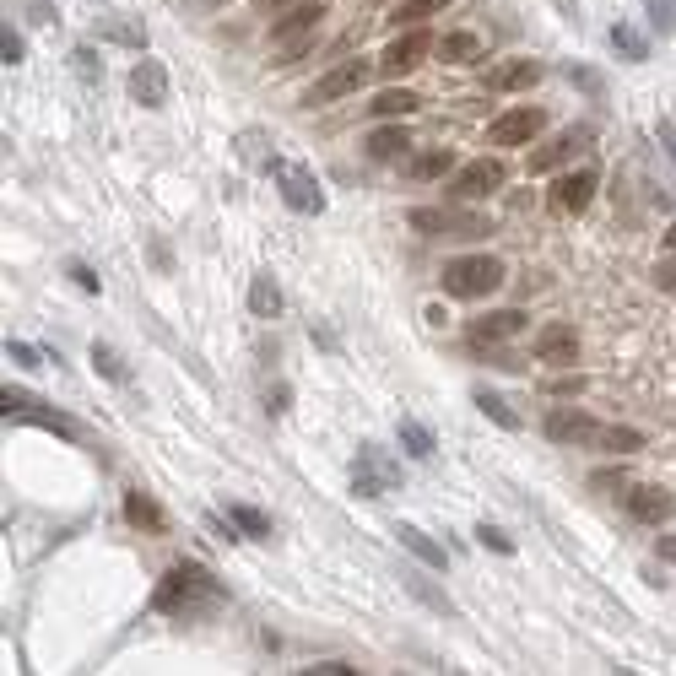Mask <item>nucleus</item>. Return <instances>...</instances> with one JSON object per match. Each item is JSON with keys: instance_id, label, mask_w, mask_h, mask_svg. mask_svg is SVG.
<instances>
[{"instance_id": "obj_1", "label": "nucleus", "mask_w": 676, "mask_h": 676, "mask_svg": "<svg viewBox=\"0 0 676 676\" xmlns=\"http://www.w3.org/2000/svg\"><path fill=\"white\" fill-rule=\"evenodd\" d=\"M222 601H228L222 579H211L201 563H174L163 574V585H157V595H152V612H163V617H206V612H217Z\"/></svg>"}, {"instance_id": "obj_2", "label": "nucleus", "mask_w": 676, "mask_h": 676, "mask_svg": "<svg viewBox=\"0 0 676 676\" xmlns=\"http://www.w3.org/2000/svg\"><path fill=\"white\" fill-rule=\"evenodd\" d=\"M503 260L498 255H460L444 265V293L449 298H487L503 287Z\"/></svg>"}, {"instance_id": "obj_3", "label": "nucleus", "mask_w": 676, "mask_h": 676, "mask_svg": "<svg viewBox=\"0 0 676 676\" xmlns=\"http://www.w3.org/2000/svg\"><path fill=\"white\" fill-rule=\"evenodd\" d=\"M395 487H401V466H395L379 444H357V455H352V493L374 503L384 493H395Z\"/></svg>"}, {"instance_id": "obj_4", "label": "nucleus", "mask_w": 676, "mask_h": 676, "mask_svg": "<svg viewBox=\"0 0 676 676\" xmlns=\"http://www.w3.org/2000/svg\"><path fill=\"white\" fill-rule=\"evenodd\" d=\"M265 174L276 179V190H282V201L293 206V211H303V217H320V211H325V190H320V179H314V168L271 157V168H265Z\"/></svg>"}, {"instance_id": "obj_5", "label": "nucleus", "mask_w": 676, "mask_h": 676, "mask_svg": "<svg viewBox=\"0 0 676 676\" xmlns=\"http://www.w3.org/2000/svg\"><path fill=\"white\" fill-rule=\"evenodd\" d=\"M406 222L428 238H482L487 233L482 211H460V206H417Z\"/></svg>"}, {"instance_id": "obj_6", "label": "nucleus", "mask_w": 676, "mask_h": 676, "mask_svg": "<svg viewBox=\"0 0 676 676\" xmlns=\"http://www.w3.org/2000/svg\"><path fill=\"white\" fill-rule=\"evenodd\" d=\"M320 17H325V6H293L282 22H271V49L282 55V65L293 60L298 49L314 38V28H320Z\"/></svg>"}, {"instance_id": "obj_7", "label": "nucleus", "mask_w": 676, "mask_h": 676, "mask_svg": "<svg viewBox=\"0 0 676 676\" xmlns=\"http://www.w3.org/2000/svg\"><path fill=\"white\" fill-rule=\"evenodd\" d=\"M541 130H547V114L525 103V109L498 114V119H493V130H487V141H493V147H530V141H536Z\"/></svg>"}, {"instance_id": "obj_8", "label": "nucleus", "mask_w": 676, "mask_h": 676, "mask_svg": "<svg viewBox=\"0 0 676 676\" xmlns=\"http://www.w3.org/2000/svg\"><path fill=\"white\" fill-rule=\"evenodd\" d=\"M368 76H374V65H363V60H347V65H336L330 76H320V82L309 87V109L314 103H336V98H352V92H363L368 87Z\"/></svg>"}, {"instance_id": "obj_9", "label": "nucleus", "mask_w": 676, "mask_h": 676, "mask_svg": "<svg viewBox=\"0 0 676 676\" xmlns=\"http://www.w3.org/2000/svg\"><path fill=\"white\" fill-rule=\"evenodd\" d=\"M428 49H439V44H433V33L406 28L401 38H390V49L379 55V71H384V76H406V71H417V65H422V55H428Z\"/></svg>"}, {"instance_id": "obj_10", "label": "nucleus", "mask_w": 676, "mask_h": 676, "mask_svg": "<svg viewBox=\"0 0 676 676\" xmlns=\"http://www.w3.org/2000/svg\"><path fill=\"white\" fill-rule=\"evenodd\" d=\"M449 190H455V201H487L493 190H503V163L498 157H476V163H466L455 174Z\"/></svg>"}, {"instance_id": "obj_11", "label": "nucleus", "mask_w": 676, "mask_h": 676, "mask_svg": "<svg viewBox=\"0 0 676 676\" xmlns=\"http://www.w3.org/2000/svg\"><path fill=\"white\" fill-rule=\"evenodd\" d=\"M595 428H601V422L590 412H579V406H552L547 422H541V433H547L552 444H590Z\"/></svg>"}, {"instance_id": "obj_12", "label": "nucleus", "mask_w": 676, "mask_h": 676, "mask_svg": "<svg viewBox=\"0 0 676 676\" xmlns=\"http://www.w3.org/2000/svg\"><path fill=\"white\" fill-rule=\"evenodd\" d=\"M595 190H601V168H574V174H563L558 179V190H552V206L568 211V217H579L590 201H595Z\"/></svg>"}, {"instance_id": "obj_13", "label": "nucleus", "mask_w": 676, "mask_h": 676, "mask_svg": "<svg viewBox=\"0 0 676 676\" xmlns=\"http://www.w3.org/2000/svg\"><path fill=\"white\" fill-rule=\"evenodd\" d=\"M595 141V130L590 125H574V130H563L552 147H541V152H530V174H552V168H563V163H574L579 152H585Z\"/></svg>"}, {"instance_id": "obj_14", "label": "nucleus", "mask_w": 676, "mask_h": 676, "mask_svg": "<svg viewBox=\"0 0 676 676\" xmlns=\"http://www.w3.org/2000/svg\"><path fill=\"white\" fill-rule=\"evenodd\" d=\"M130 98L141 103V109H163L168 103V71H163V60H136L130 65Z\"/></svg>"}, {"instance_id": "obj_15", "label": "nucleus", "mask_w": 676, "mask_h": 676, "mask_svg": "<svg viewBox=\"0 0 676 676\" xmlns=\"http://www.w3.org/2000/svg\"><path fill=\"white\" fill-rule=\"evenodd\" d=\"M525 325H530V320H525L520 309H498V314H482V320H471L466 336H471V347H498V341H514Z\"/></svg>"}, {"instance_id": "obj_16", "label": "nucleus", "mask_w": 676, "mask_h": 676, "mask_svg": "<svg viewBox=\"0 0 676 676\" xmlns=\"http://www.w3.org/2000/svg\"><path fill=\"white\" fill-rule=\"evenodd\" d=\"M536 357L552 368H574L579 363V336L568 325H541L536 330Z\"/></svg>"}, {"instance_id": "obj_17", "label": "nucleus", "mask_w": 676, "mask_h": 676, "mask_svg": "<svg viewBox=\"0 0 676 676\" xmlns=\"http://www.w3.org/2000/svg\"><path fill=\"white\" fill-rule=\"evenodd\" d=\"M628 514L639 525H666L676 514V498L666 493V487H628Z\"/></svg>"}, {"instance_id": "obj_18", "label": "nucleus", "mask_w": 676, "mask_h": 676, "mask_svg": "<svg viewBox=\"0 0 676 676\" xmlns=\"http://www.w3.org/2000/svg\"><path fill=\"white\" fill-rule=\"evenodd\" d=\"M363 147L374 163H406V157H412V136H406L401 125H379V130H368Z\"/></svg>"}, {"instance_id": "obj_19", "label": "nucleus", "mask_w": 676, "mask_h": 676, "mask_svg": "<svg viewBox=\"0 0 676 676\" xmlns=\"http://www.w3.org/2000/svg\"><path fill=\"white\" fill-rule=\"evenodd\" d=\"M541 82V65L536 60H503L487 71V92H525Z\"/></svg>"}, {"instance_id": "obj_20", "label": "nucleus", "mask_w": 676, "mask_h": 676, "mask_svg": "<svg viewBox=\"0 0 676 676\" xmlns=\"http://www.w3.org/2000/svg\"><path fill=\"white\" fill-rule=\"evenodd\" d=\"M406 179H417V184H428V179H444L449 168H455V152L449 147H433V152H417V157H406Z\"/></svg>"}, {"instance_id": "obj_21", "label": "nucleus", "mask_w": 676, "mask_h": 676, "mask_svg": "<svg viewBox=\"0 0 676 676\" xmlns=\"http://www.w3.org/2000/svg\"><path fill=\"white\" fill-rule=\"evenodd\" d=\"M595 449H606V455H633V449H644V433L628 428V422H606V428H595Z\"/></svg>"}, {"instance_id": "obj_22", "label": "nucleus", "mask_w": 676, "mask_h": 676, "mask_svg": "<svg viewBox=\"0 0 676 676\" xmlns=\"http://www.w3.org/2000/svg\"><path fill=\"white\" fill-rule=\"evenodd\" d=\"M395 536H401V547L412 552L417 563H428V568H444V547H439V541L428 536V530H417V525H406V520H401V525H395Z\"/></svg>"}, {"instance_id": "obj_23", "label": "nucleus", "mask_w": 676, "mask_h": 676, "mask_svg": "<svg viewBox=\"0 0 676 676\" xmlns=\"http://www.w3.org/2000/svg\"><path fill=\"white\" fill-rule=\"evenodd\" d=\"M395 433H401V449L412 460H433V449H439L433 428H428V422H417V417H401V422H395Z\"/></svg>"}, {"instance_id": "obj_24", "label": "nucleus", "mask_w": 676, "mask_h": 676, "mask_svg": "<svg viewBox=\"0 0 676 676\" xmlns=\"http://www.w3.org/2000/svg\"><path fill=\"white\" fill-rule=\"evenodd\" d=\"M487 55V44L476 33H444L439 38V60H449V65H476Z\"/></svg>"}, {"instance_id": "obj_25", "label": "nucleus", "mask_w": 676, "mask_h": 676, "mask_svg": "<svg viewBox=\"0 0 676 676\" xmlns=\"http://www.w3.org/2000/svg\"><path fill=\"white\" fill-rule=\"evenodd\" d=\"M249 309H255L260 320H276V314H282V287H276L271 271H260L255 282H249Z\"/></svg>"}, {"instance_id": "obj_26", "label": "nucleus", "mask_w": 676, "mask_h": 676, "mask_svg": "<svg viewBox=\"0 0 676 676\" xmlns=\"http://www.w3.org/2000/svg\"><path fill=\"white\" fill-rule=\"evenodd\" d=\"M401 585H406V590H412V595H417V601H422V606H428V612H439V617H460V606H455V601H449V595H444L439 585H428V579H422V574H401Z\"/></svg>"}, {"instance_id": "obj_27", "label": "nucleus", "mask_w": 676, "mask_h": 676, "mask_svg": "<svg viewBox=\"0 0 676 676\" xmlns=\"http://www.w3.org/2000/svg\"><path fill=\"white\" fill-rule=\"evenodd\" d=\"M439 11H449V0H401V6L390 11L395 28H422L428 17H439Z\"/></svg>"}, {"instance_id": "obj_28", "label": "nucleus", "mask_w": 676, "mask_h": 676, "mask_svg": "<svg viewBox=\"0 0 676 676\" xmlns=\"http://www.w3.org/2000/svg\"><path fill=\"white\" fill-rule=\"evenodd\" d=\"M606 38H612V49H617L622 60H633V65H639V60H649V38H644L639 28H628V22H617V28L606 33Z\"/></svg>"}, {"instance_id": "obj_29", "label": "nucleus", "mask_w": 676, "mask_h": 676, "mask_svg": "<svg viewBox=\"0 0 676 676\" xmlns=\"http://www.w3.org/2000/svg\"><path fill=\"white\" fill-rule=\"evenodd\" d=\"M125 520L130 525H147V530H163L168 525V514L157 509V503L147 493H125Z\"/></svg>"}, {"instance_id": "obj_30", "label": "nucleus", "mask_w": 676, "mask_h": 676, "mask_svg": "<svg viewBox=\"0 0 676 676\" xmlns=\"http://www.w3.org/2000/svg\"><path fill=\"white\" fill-rule=\"evenodd\" d=\"M98 33L109 38V44H130V49L147 44V28H141V22H125V17H98Z\"/></svg>"}, {"instance_id": "obj_31", "label": "nucleus", "mask_w": 676, "mask_h": 676, "mask_svg": "<svg viewBox=\"0 0 676 676\" xmlns=\"http://www.w3.org/2000/svg\"><path fill=\"white\" fill-rule=\"evenodd\" d=\"M417 92H406V87H390V92H379V98H374V114L379 119H406V114H412L417 109Z\"/></svg>"}, {"instance_id": "obj_32", "label": "nucleus", "mask_w": 676, "mask_h": 676, "mask_svg": "<svg viewBox=\"0 0 676 676\" xmlns=\"http://www.w3.org/2000/svg\"><path fill=\"white\" fill-rule=\"evenodd\" d=\"M92 368H98L103 379H114V384H125L130 379V368H125V357H119L109 341H92Z\"/></svg>"}, {"instance_id": "obj_33", "label": "nucleus", "mask_w": 676, "mask_h": 676, "mask_svg": "<svg viewBox=\"0 0 676 676\" xmlns=\"http://www.w3.org/2000/svg\"><path fill=\"white\" fill-rule=\"evenodd\" d=\"M476 406H482V417H493L498 428H520V412H514L509 401H503V395H493V390H476Z\"/></svg>"}, {"instance_id": "obj_34", "label": "nucleus", "mask_w": 676, "mask_h": 676, "mask_svg": "<svg viewBox=\"0 0 676 676\" xmlns=\"http://www.w3.org/2000/svg\"><path fill=\"white\" fill-rule=\"evenodd\" d=\"M228 520L244 530V536H271V514L249 509V503H228Z\"/></svg>"}, {"instance_id": "obj_35", "label": "nucleus", "mask_w": 676, "mask_h": 676, "mask_svg": "<svg viewBox=\"0 0 676 676\" xmlns=\"http://www.w3.org/2000/svg\"><path fill=\"white\" fill-rule=\"evenodd\" d=\"M628 466H601V471H590V493H606V498H617V493H628Z\"/></svg>"}, {"instance_id": "obj_36", "label": "nucleus", "mask_w": 676, "mask_h": 676, "mask_svg": "<svg viewBox=\"0 0 676 676\" xmlns=\"http://www.w3.org/2000/svg\"><path fill=\"white\" fill-rule=\"evenodd\" d=\"M644 17L660 38H671L676 33V0H644Z\"/></svg>"}, {"instance_id": "obj_37", "label": "nucleus", "mask_w": 676, "mask_h": 676, "mask_svg": "<svg viewBox=\"0 0 676 676\" xmlns=\"http://www.w3.org/2000/svg\"><path fill=\"white\" fill-rule=\"evenodd\" d=\"M71 71H76V76H82V82H87V87H92V82H103V60H98V55H92V49H87V44H82V49H71Z\"/></svg>"}, {"instance_id": "obj_38", "label": "nucleus", "mask_w": 676, "mask_h": 676, "mask_svg": "<svg viewBox=\"0 0 676 676\" xmlns=\"http://www.w3.org/2000/svg\"><path fill=\"white\" fill-rule=\"evenodd\" d=\"M563 76H568V82H574L579 92H590V98H601V92H606L601 71H590V65H563Z\"/></svg>"}, {"instance_id": "obj_39", "label": "nucleus", "mask_w": 676, "mask_h": 676, "mask_svg": "<svg viewBox=\"0 0 676 676\" xmlns=\"http://www.w3.org/2000/svg\"><path fill=\"white\" fill-rule=\"evenodd\" d=\"M22 55H28V44H22V33L6 22V28H0V60H6V65H22Z\"/></svg>"}, {"instance_id": "obj_40", "label": "nucleus", "mask_w": 676, "mask_h": 676, "mask_svg": "<svg viewBox=\"0 0 676 676\" xmlns=\"http://www.w3.org/2000/svg\"><path fill=\"white\" fill-rule=\"evenodd\" d=\"M476 541H482V547H493V552H503V558H509V552H514V541L503 536L498 525H476Z\"/></svg>"}, {"instance_id": "obj_41", "label": "nucleus", "mask_w": 676, "mask_h": 676, "mask_svg": "<svg viewBox=\"0 0 676 676\" xmlns=\"http://www.w3.org/2000/svg\"><path fill=\"white\" fill-rule=\"evenodd\" d=\"M71 282L82 287V293H103V276L92 271V265H82V260H71Z\"/></svg>"}, {"instance_id": "obj_42", "label": "nucleus", "mask_w": 676, "mask_h": 676, "mask_svg": "<svg viewBox=\"0 0 676 676\" xmlns=\"http://www.w3.org/2000/svg\"><path fill=\"white\" fill-rule=\"evenodd\" d=\"M287 401H293V384H276V390H265V412H271V417H282Z\"/></svg>"}, {"instance_id": "obj_43", "label": "nucleus", "mask_w": 676, "mask_h": 676, "mask_svg": "<svg viewBox=\"0 0 676 676\" xmlns=\"http://www.w3.org/2000/svg\"><path fill=\"white\" fill-rule=\"evenodd\" d=\"M655 287H660V293H671V298H676V255L655 265Z\"/></svg>"}, {"instance_id": "obj_44", "label": "nucleus", "mask_w": 676, "mask_h": 676, "mask_svg": "<svg viewBox=\"0 0 676 676\" xmlns=\"http://www.w3.org/2000/svg\"><path fill=\"white\" fill-rule=\"evenodd\" d=\"M655 141L671 152V163H676V119H655Z\"/></svg>"}, {"instance_id": "obj_45", "label": "nucleus", "mask_w": 676, "mask_h": 676, "mask_svg": "<svg viewBox=\"0 0 676 676\" xmlns=\"http://www.w3.org/2000/svg\"><path fill=\"white\" fill-rule=\"evenodd\" d=\"M303 676H352L347 660H320V666H303Z\"/></svg>"}, {"instance_id": "obj_46", "label": "nucleus", "mask_w": 676, "mask_h": 676, "mask_svg": "<svg viewBox=\"0 0 676 676\" xmlns=\"http://www.w3.org/2000/svg\"><path fill=\"white\" fill-rule=\"evenodd\" d=\"M547 390H552V395H579V390H585V379H579V374H558Z\"/></svg>"}, {"instance_id": "obj_47", "label": "nucleus", "mask_w": 676, "mask_h": 676, "mask_svg": "<svg viewBox=\"0 0 676 676\" xmlns=\"http://www.w3.org/2000/svg\"><path fill=\"white\" fill-rule=\"evenodd\" d=\"M6 357H17V363H38V352L28 347V341H6Z\"/></svg>"}, {"instance_id": "obj_48", "label": "nucleus", "mask_w": 676, "mask_h": 676, "mask_svg": "<svg viewBox=\"0 0 676 676\" xmlns=\"http://www.w3.org/2000/svg\"><path fill=\"white\" fill-rule=\"evenodd\" d=\"M655 552H660L666 563H676V536H660V541H655Z\"/></svg>"}, {"instance_id": "obj_49", "label": "nucleus", "mask_w": 676, "mask_h": 676, "mask_svg": "<svg viewBox=\"0 0 676 676\" xmlns=\"http://www.w3.org/2000/svg\"><path fill=\"white\" fill-rule=\"evenodd\" d=\"M28 11H33V22H55L49 17V0H28Z\"/></svg>"}, {"instance_id": "obj_50", "label": "nucleus", "mask_w": 676, "mask_h": 676, "mask_svg": "<svg viewBox=\"0 0 676 676\" xmlns=\"http://www.w3.org/2000/svg\"><path fill=\"white\" fill-rule=\"evenodd\" d=\"M552 6H558V11H563V17H568V22H574V17H579V0H552Z\"/></svg>"}, {"instance_id": "obj_51", "label": "nucleus", "mask_w": 676, "mask_h": 676, "mask_svg": "<svg viewBox=\"0 0 676 676\" xmlns=\"http://www.w3.org/2000/svg\"><path fill=\"white\" fill-rule=\"evenodd\" d=\"M260 11H282V6H293V0H255Z\"/></svg>"}, {"instance_id": "obj_52", "label": "nucleus", "mask_w": 676, "mask_h": 676, "mask_svg": "<svg viewBox=\"0 0 676 676\" xmlns=\"http://www.w3.org/2000/svg\"><path fill=\"white\" fill-rule=\"evenodd\" d=\"M660 244H666V249H676V222H671L666 233H660Z\"/></svg>"}, {"instance_id": "obj_53", "label": "nucleus", "mask_w": 676, "mask_h": 676, "mask_svg": "<svg viewBox=\"0 0 676 676\" xmlns=\"http://www.w3.org/2000/svg\"><path fill=\"white\" fill-rule=\"evenodd\" d=\"M190 6H206V11H217V6H228V0H190Z\"/></svg>"}, {"instance_id": "obj_54", "label": "nucleus", "mask_w": 676, "mask_h": 676, "mask_svg": "<svg viewBox=\"0 0 676 676\" xmlns=\"http://www.w3.org/2000/svg\"><path fill=\"white\" fill-rule=\"evenodd\" d=\"M374 6H384V0H374Z\"/></svg>"}]
</instances>
